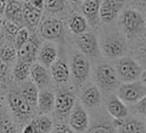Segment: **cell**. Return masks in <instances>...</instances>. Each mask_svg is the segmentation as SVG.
Masks as SVG:
<instances>
[{
    "label": "cell",
    "mask_w": 146,
    "mask_h": 133,
    "mask_svg": "<svg viewBox=\"0 0 146 133\" xmlns=\"http://www.w3.org/2000/svg\"><path fill=\"white\" fill-rule=\"evenodd\" d=\"M119 24L128 38L140 35L146 28L145 17L137 9H124L119 16Z\"/></svg>",
    "instance_id": "1"
},
{
    "label": "cell",
    "mask_w": 146,
    "mask_h": 133,
    "mask_svg": "<svg viewBox=\"0 0 146 133\" xmlns=\"http://www.w3.org/2000/svg\"><path fill=\"white\" fill-rule=\"evenodd\" d=\"M95 77L98 86L104 91H113L120 86V78L117 76L116 68L111 64H99L96 67Z\"/></svg>",
    "instance_id": "2"
},
{
    "label": "cell",
    "mask_w": 146,
    "mask_h": 133,
    "mask_svg": "<svg viewBox=\"0 0 146 133\" xmlns=\"http://www.w3.org/2000/svg\"><path fill=\"white\" fill-rule=\"evenodd\" d=\"M115 68L120 81L123 83L140 80L141 74L144 72L141 65L130 57L119 58V60L115 64Z\"/></svg>",
    "instance_id": "3"
},
{
    "label": "cell",
    "mask_w": 146,
    "mask_h": 133,
    "mask_svg": "<svg viewBox=\"0 0 146 133\" xmlns=\"http://www.w3.org/2000/svg\"><path fill=\"white\" fill-rule=\"evenodd\" d=\"M127 40L117 32L105 35L102 40V51L107 58H119L127 51Z\"/></svg>",
    "instance_id": "4"
},
{
    "label": "cell",
    "mask_w": 146,
    "mask_h": 133,
    "mask_svg": "<svg viewBox=\"0 0 146 133\" xmlns=\"http://www.w3.org/2000/svg\"><path fill=\"white\" fill-rule=\"evenodd\" d=\"M116 95L125 103H136L146 95V85L141 80L123 83L117 88Z\"/></svg>",
    "instance_id": "5"
},
{
    "label": "cell",
    "mask_w": 146,
    "mask_h": 133,
    "mask_svg": "<svg viewBox=\"0 0 146 133\" xmlns=\"http://www.w3.org/2000/svg\"><path fill=\"white\" fill-rule=\"evenodd\" d=\"M90 74L89 58L82 52H75L71 60V75L75 85H82Z\"/></svg>",
    "instance_id": "6"
},
{
    "label": "cell",
    "mask_w": 146,
    "mask_h": 133,
    "mask_svg": "<svg viewBox=\"0 0 146 133\" xmlns=\"http://www.w3.org/2000/svg\"><path fill=\"white\" fill-rule=\"evenodd\" d=\"M75 44L80 52L86 55L89 59H97L100 53L98 39L92 32H84L80 35H76Z\"/></svg>",
    "instance_id": "7"
},
{
    "label": "cell",
    "mask_w": 146,
    "mask_h": 133,
    "mask_svg": "<svg viewBox=\"0 0 146 133\" xmlns=\"http://www.w3.org/2000/svg\"><path fill=\"white\" fill-rule=\"evenodd\" d=\"M40 34L44 40L55 41L64 35L63 22L54 16L46 17L40 23Z\"/></svg>",
    "instance_id": "8"
},
{
    "label": "cell",
    "mask_w": 146,
    "mask_h": 133,
    "mask_svg": "<svg viewBox=\"0 0 146 133\" xmlns=\"http://www.w3.org/2000/svg\"><path fill=\"white\" fill-rule=\"evenodd\" d=\"M7 102L9 108L11 109V111L21 118H25L27 116L31 115L32 113V106L23 98L22 93L16 91V90H11L8 92L7 95Z\"/></svg>",
    "instance_id": "9"
},
{
    "label": "cell",
    "mask_w": 146,
    "mask_h": 133,
    "mask_svg": "<svg viewBox=\"0 0 146 133\" xmlns=\"http://www.w3.org/2000/svg\"><path fill=\"white\" fill-rule=\"evenodd\" d=\"M75 94L68 89H60L56 93V105L55 111L58 116L68 115L76 103Z\"/></svg>",
    "instance_id": "10"
},
{
    "label": "cell",
    "mask_w": 146,
    "mask_h": 133,
    "mask_svg": "<svg viewBox=\"0 0 146 133\" xmlns=\"http://www.w3.org/2000/svg\"><path fill=\"white\" fill-rule=\"evenodd\" d=\"M125 0H102L100 20L105 24L113 23L122 13Z\"/></svg>",
    "instance_id": "11"
},
{
    "label": "cell",
    "mask_w": 146,
    "mask_h": 133,
    "mask_svg": "<svg viewBox=\"0 0 146 133\" xmlns=\"http://www.w3.org/2000/svg\"><path fill=\"white\" fill-rule=\"evenodd\" d=\"M68 125L76 132H86L89 125V117L81 101H76L74 108L70 113Z\"/></svg>",
    "instance_id": "12"
},
{
    "label": "cell",
    "mask_w": 146,
    "mask_h": 133,
    "mask_svg": "<svg viewBox=\"0 0 146 133\" xmlns=\"http://www.w3.org/2000/svg\"><path fill=\"white\" fill-rule=\"evenodd\" d=\"M41 41L39 39V36L33 33L31 34L29 41L21 48L18 49V60H23V61H27L30 64H32L39 53V50L41 48Z\"/></svg>",
    "instance_id": "13"
},
{
    "label": "cell",
    "mask_w": 146,
    "mask_h": 133,
    "mask_svg": "<svg viewBox=\"0 0 146 133\" xmlns=\"http://www.w3.org/2000/svg\"><path fill=\"white\" fill-rule=\"evenodd\" d=\"M113 125L117 130V133H146V125L137 118H123L115 119Z\"/></svg>",
    "instance_id": "14"
},
{
    "label": "cell",
    "mask_w": 146,
    "mask_h": 133,
    "mask_svg": "<svg viewBox=\"0 0 146 133\" xmlns=\"http://www.w3.org/2000/svg\"><path fill=\"white\" fill-rule=\"evenodd\" d=\"M80 100L86 107H97L102 102V93L97 85L87 84L81 89Z\"/></svg>",
    "instance_id": "15"
},
{
    "label": "cell",
    "mask_w": 146,
    "mask_h": 133,
    "mask_svg": "<svg viewBox=\"0 0 146 133\" xmlns=\"http://www.w3.org/2000/svg\"><path fill=\"white\" fill-rule=\"evenodd\" d=\"M100 5L102 0H84L81 5L82 15L91 26H96L100 22Z\"/></svg>",
    "instance_id": "16"
},
{
    "label": "cell",
    "mask_w": 146,
    "mask_h": 133,
    "mask_svg": "<svg viewBox=\"0 0 146 133\" xmlns=\"http://www.w3.org/2000/svg\"><path fill=\"white\" fill-rule=\"evenodd\" d=\"M106 109L107 113L115 119H123L127 118L129 115V110L125 106V102L122 101L116 94H112L107 98Z\"/></svg>",
    "instance_id": "17"
},
{
    "label": "cell",
    "mask_w": 146,
    "mask_h": 133,
    "mask_svg": "<svg viewBox=\"0 0 146 133\" xmlns=\"http://www.w3.org/2000/svg\"><path fill=\"white\" fill-rule=\"evenodd\" d=\"M50 74L52 80L57 84L62 85L68 81L71 76V67L67 65L65 59L57 58V60L50 66Z\"/></svg>",
    "instance_id": "18"
},
{
    "label": "cell",
    "mask_w": 146,
    "mask_h": 133,
    "mask_svg": "<svg viewBox=\"0 0 146 133\" xmlns=\"http://www.w3.org/2000/svg\"><path fill=\"white\" fill-rule=\"evenodd\" d=\"M57 56H58L57 45L52 41L47 40L41 44V48L38 53V60L42 65L50 67L57 60Z\"/></svg>",
    "instance_id": "19"
},
{
    "label": "cell",
    "mask_w": 146,
    "mask_h": 133,
    "mask_svg": "<svg viewBox=\"0 0 146 133\" xmlns=\"http://www.w3.org/2000/svg\"><path fill=\"white\" fill-rule=\"evenodd\" d=\"M42 10L34 7L31 2H24L23 6V22L29 28H34L41 23Z\"/></svg>",
    "instance_id": "20"
},
{
    "label": "cell",
    "mask_w": 146,
    "mask_h": 133,
    "mask_svg": "<svg viewBox=\"0 0 146 133\" xmlns=\"http://www.w3.org/2000/svg\"><path fill=\"white\" fill-rule=\"evenodd\" d=\"M23 6L24 1L22 2L21 0H8L7 7L3 11L5 18L15 22L19 25L23 24Z\"/></svg>",
    "instance_id": "21"
},
{
    "label": "cell",
    "mask_w": 146,
    "mask_h": 133,
    "mask_svg": "<svg viewBox=\"0 0 146 133\" xmlns=\"http://www.w3.org/2000/svg\"><path fill=\"white\" fill-rule=\"evenodd\" d=\"M50 75L48 72V67L42 65L41 63H36L33 64L31 66V80L33 82L36 83V85L39 88H44L46 85H48L49 81H50Z\"/></svg>",
    "instance_id": "22"
},
{
    "label": "cell",
    "mask_w": 146,
    "mask_h": 133,
    "mask_svg": "<svg viewBox=\"0 0 146 133\" xmlns=\"http://www.w3.org/2000/svg\"><path fill=\"white\" fill-rule=\"evenodd\" d=\"M21 93L23 98L33 107H38V100H39V86L36 85L35 82L31 81H24L22 86H21Z\"/></svg>",
    "instance_id": "23"
},
{
    "label": "cell",
    "mask_w": 146,
    "mask_h": 133,
    "mask_svg": "<svg viewBox=\"0 0 146 133\" xmlns=\"http://www.w3.org/2000/svg\"><path fill=\"white\" fill-rule=\"evenodd\" d=\"M55 105H56V94L50 90H44V89L41 90L38 100V109L40 114L48 115L55 109Z\"/></svg>",
    "instance_id": "24"
},
{
    "label": "cell",
    "mask_w": 146,
    "mask_h": 133,
    "mask_svg": "<svg viewBox=\"0 0 146 133\" xmlns=\"http://www.w3.org/2000/svg\"><path fill=\"white\" fill-rule=\"evenodd\" d=\"M88 20L87 18L81 14H73L68 18V28L71 33L75 35H80L84 32H87L88 28Z\"/></svg>",
    "instance_id": "25"
},
{
    "label": "cell",
    "mask_w": 146,
    "mask_h": 133,
    "mask_svg": "<svg viewBox=\"0 0 146 133\" xmlns=\"http://www.w3.org/2000/svg\"><path fill=\"white\" fill-rule=\"evenodd\" d=\"M31 123L35 128V133H51L55 128L51 118L46 114H41L40 116L34 117Z\"/></svg>",
    "instance_id": "26"
},
{
    "label": "cell",
    "mask_w": 146,
    "mask_h": 133,
    "mask_svg": "<svg viewBox=\"0 0 146 133\" xmlns=\"http://www.w3.org/2000/svg\"><path fill=\"white\" fill-rule=\"evenodd\" d=\"M13 76L17 82H24L31 76V64L27 61L18 60L13 69Z\"/></svg>",
    "instance_id": "27"
},
{
    "label": "cell",
    "mask_w": 146,
    "mask_h": 133,
    "mask_svg": "<svg viewBox=\"0 0 146 133\" xmlns=\"http://www.w3.org/2000/svg\"><path fill=\"white\" fill-rule=\"evenodd\" d=\"M18 57V50L16 47H11L9 44H5L1 48V61L6 64L13 63L16 58Z\"/></svg>",
    "instance_id": "28"
},
{
    "label": "cell",
    "mask_w": 146,
    "mask_h": 133,
    "mask_svg": "<svg viewBox=\"0 0 146 133\" xmlns=\"http://www.w3.org/2000/svg\"><path fill=\"white\" fill-rule=\"evenodd\" d=\"M66 7V0H44V9L49 14L62 13Z\"/></svg>",
    "instance_id": "29"
},
{
    "label": "cell",
    "mask_w": 146,
    "mask_h": 133,
    "mask_svg": "<svg viewBox=\"0 0 146 133\" xmlns=\"http://www.w3.org/2000/svg\"><path fill=\"white\" fill-rule=\"evenodd\" d=\"M31 34H30V31H29V27L26 26H22L19 28V31L17 32V34L15 35L14 38V45L16 47V49H21L30 39Z\"/></svg>",
    "instance_id": "30"
},
{
    "label": "cell",
    "mask_w": 146,
    "mask_h": 133,
    "mask_svg": "<svg viewBox=\"0 0 146 133\" xmlns=\"http://www.w3.org/2000/svg\"><path fill=\"white\" fill-rule=\"evenodd\" d=\"M22 26L19 25V24H17V23H15V22H11V20H9V19H3L2 20V32L9 38H15V35L17 34V32L19 31V28H21Z\"/></svg>",
    "instance_id": "31"
},
{
    "label": "cell",
    "mask_w": 146,
    "mask_h": 133,
    "mask_svg": "<svg viewBox=\"0 0 146 133\" xmlns=\"http://www.w3.org/2000/svg\"><path fill=\"white\" fill-rule=\"evenodd\" d=\"M115 126L114 125H110L106 123L103 124H96L94 126H91L87 133H115Z\"/></svg>",
    "instance_id": "32"
},
{
    "label": "cell",
    "mask_w": 146,
    "mask_h": 133,
    "mask_svg": "<svg viewBox=\"0 0 146 133\" xmlns=\"http://www.w3.org/2000/svg\"><path fill=\"white\" fill-rule=\"evenodd\" d=\"M1 133H16L15 126L6 117H2L1 119Z\"/></svg>",
    "instance_id": "33"
},
{
    "label": "cell",
    "mask_w": 146,
    "mask_h": 133,
    "mask_svg": "<svg viewBox=\"0 0 146 133\" xmlns=\"http://www.w3.org/2000/svg\"><path fill=\"white\" fill-rule=\"evenodd\" d=\"M133 109L136 110V113H138V114H140V115L146 116V95H145L141 100H139L138 102H136V103H135Z\"/></svg>",
    "instance_id": "34"
},
{
    "label": "cell",
    "mask_w": 146,
    "mask_h": 133,
    "mask_svg": "<svg viewBox=\"0 0 146 133\" xmlns=\"http://www.w3.org/2000/svg\"><path fill=\"white\" fill-rule=\"evenodd\" d=\"M51 133H75L74 130L70 126V125H66V124H58L54 131Z\"/></svg>",
    "instance_id": "35"
},
{
    "label": "cell",
    "mask_w": 146,
    "mask_h": 133,
    "mask_svg": "<svg viewBox=\"0 0 146 133\" xmlns=\"http://www.w3.org/2000/svg\"><path fill=\"white\" fill-rule=\"evenodd\" d=\"M137 52H138L139 57H140V58H141L144 61H146V42L141 43V44L138 47Z\"/></svg>",
    "instance_id": "36"
},
{
    "label": "cell",
    "mask_w": 146,
    "mask_h": 133,
    "mask_svg": "<svg viewBox=\"0 0 146 133\" xmlns=\"http://www.w3.org/2000/svg\"><path fill=\"white\" fill-rule=\"evenodd\" d=\"M131 3L138 8H143L146 9V0H130Z\"/></svg>",
    "instance_id": "37"
},
{
    "label": "cell",
    "mask_w": 146,
    "mask_h": 133,
    "mask_svg": "<svg viewBox=\"0 0 146 133\" xmlns=\"http://www.w3.org/2000/svg\"><path fill=\"white\" fill-rule=\"evenodd\" d=\"M34 7L39 8V9H44V0H31L30 1Z\"/></svg>",
    "instance_id": "38"
},
{
    "label": "cell",
    "mask_w": 146,
    "mask_h": 133,
    "mask_svg": "<svg viewBox=\"0 0 146 133\" xmlns=\"http://www.w3.org/2000/svg\"><path fill=\"white\" fill-rule=\"evenodd\" d=\"M7 70H8V64L1 61V65H0V74H1V78H5V76L7 75Z\"/></svg>",
    "instance_id": "39"
},
{
    "label": "cell",
    "mask_w": 146,
    "mask_h": 133,
    "mask_svg": "<svg viewBox=\"0 0 146 133\" xmlns=\"http://www.w3.org/2000/svg\"><path fill=\"white\" fill-rule=\"evenodd\" d=\"M22 133H35V128H34L33 124L30 122L27 125H25V127L23 128V132Z\"/></svg>",
    "instance_id": "40"
},
{
    "label": "cell",
    "mask_w": 146,
    "mask_h": 133,
    "mask_svg": "<svg viewBox=\"0 0 146 133\" xmlns=\"http://www.w3.org/2000/svg\"><path fill=\"white\" fill-rule=\"evenodd\" d=\"M70 1H71L73 5H76V6H79V5H82L84 0H70Z\"/></svg>",
    "instance_id": "41"
},
{
    "label": "cell",
    "mask_w": 146,
    "mask_h": 133,
    "mask_svg": "<svg viewBox=\"0 0 146 133\" xmlns=\"http://www.w3.org/2000/svg\"><path fill=\"white\" fill-rule=\"evenodd\" d=\"M140 80H141V82L146 85V70H144L143 72V74H141V77H140Z\"/></svg>",
    "instance_id": "42"
},
{
    "label": "cell",
    "mask_w": 146,
    "mask_h": 133,
    "mask_svg": "<svg viewBox=\"0 0 146 133\" xmlns=\"http://www.w3.org/2000/svg\"><path fill=\"white\" fill-rule=\"evenodd\" d=\"M22 1H24V2H30L31 0H22Z\"/></svg>",
    "instance_id": "43"
},
{
    "label": "cell",
    "mask_w": 146,
    "mask_h": 133,
    "mask_svg": "<svg viewBox=\"0 0 146 133\" xmlns=\"http://www.w3.org/2000/svg\"><path fill=\"white\" fill-rule=\"evenodd\" d=\"M145 20H146V16H145Z\"/></svg>",
    "instance_id": "44"
}]
</instances>
